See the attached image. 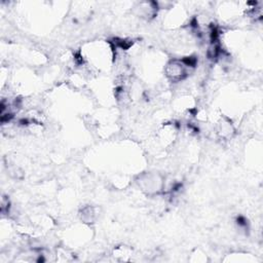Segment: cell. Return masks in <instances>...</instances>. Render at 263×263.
Here are the masks:
<instances>
[{
    "label": "cell",
    "instance_id": "1",
    "mask_svg": "<svg viewBox=\"0 0 263 263\" xmlns=\"http://www.w3.org/2000/svg\"><path fill=\"white\" fill-rule=\"evenodd\" d=\"M165 73L172 81H180L187 76V67L181 60H174L166 65Z\"/></svg>",
    "mask_w": 263,
    "mask_h": 263
}]
</instances>
